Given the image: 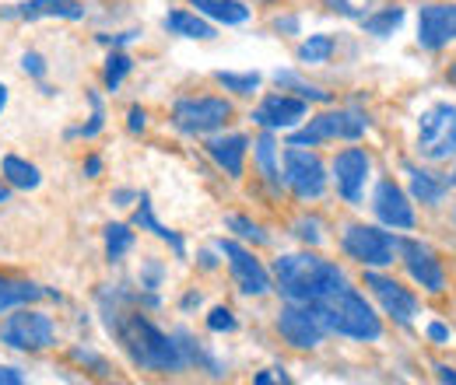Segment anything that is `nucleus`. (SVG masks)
Masks as SVG:
<instances>
[{
	"label": "nucleus",
	"instance_id": "1",
	"mask_svg": "<svg viewBox=\"0 0 456 385\" xmlns=\"http://www.w3.org/2000/svg\"><path fill=\"white\" fill-rule=\"evenodd\" d=\"M106 326L119 340V347L130 354V361L144 372H162L175 375L186 368V357L175 343V336H166L151 319H144L141 312H123L119 298L113 294V309L106 305Z\"/></svg>",
	"mask_w": 456,
	"mask_h": 385
},
{
	"label": "nucleus",
	"instance_id": "2",
	"mask_svg": "<svg viewBox=\"0 0 456 385\" xmlns=\"http://www.w3.org/2000/svg\"><path fill=\"white\" fill-rule=\"evenodd\" d=\"M274 284L288 301L313 305V301L334 294L347 280H344L341 267L330 260H320L313 253H288L274 263Z\"/></svg>",
	"mask_w": 456,
	"mask_h": 385
},
{
	"label": "nucleus",
	"instance_id": "3",
	"mask_svg": "<svg viewBox=\"0 0 456 385\" xmlns=\"http://www.w3.org/2000/svg\"><path fill=\"white\" fill-rule=\"evenodd\" d=\"M313 309L320 312L327 333H341L351 340H379L383 336V323L372 312V305L354 291V287H338L334 294L313 301Z\"/></svg>",
	"mask_w": 456,
	"mask_h": 385
},
{
	"label": "nucleus",
	"instance_id": "4",
	"mask_svg": "<svg viewBox=\"0 0 456 385\" xmlns=\"http://www.w3.org/2000/svg\"><path fill=\"white\" fill-rule=\"evenodd\" d=\"M418 155L428 162L456 158V106L436 102L418 116Z\"/></svg>",
	"mask_w": 456,
	"mask_h": 385
},
{
	"label": "nucleus",
	"instance_id": "5",
	"mask_svg": "<svg viewBox=\"0 0 456 385\" xmlns=\"http://www.w3.org/2000/svg\"><path fill=\"white\" fill-rule=\"evenodd\" d=\"M232 119V102L228 99H215V95H200V99H179L172 106V126L179 133L190 137H204L222 130Z\"/></svg>",
	"mask_w": 456,
	"mask_h": 385
},
{
	"label": "nucleus",
	"instance_id": "6",
	"mask_svg": "<svg viewBox=\"0 0 456 385\" xmlns=\"http://www.w3.org/2000/svg\"><path fill=\"white\" fill-rule=\"evenodd\" d=\"M365 130H369V119H365L362 112L338 109V112H323V116L309 119L302 130L291 133L288 144H295V148H316V144L338 140V137H341V140H358Z\"/></svg>",
	"mask_w": 456,
	"mask_h": 385
},
{
	"label": "nucleus",
	"instance_id": "7",
	"mask_svg": "<svg viewBox=\"0 0 456 385\" xmlns=\"http://www.w3.org/2000/svg\"><path fill=\"white\" fill-rule=\"evenodd\" d=\"M53 340H57L53 319L32 309H21L0 323V343H7L11 350H46L53 347Z\"/></svg>",
	"mask_w": 456,
	"mask_h": 385
},
{
	"label": "nucleus",
	"instance_id": "8",
	"mask_svg": "<svg viewBox=\"0 0 456 385\" xmlns=\"http://www.w3.org/2000/svg\"><path fill=\"white\" fill-rule=\"evenodd\" d=\"M397 242L400 238L372 228V224H351L341 238L344 253L351 260H358L362 267H390L394 253H397Z\"/></svg>",
	"mask_w": 456,
	"mask_h": 385
},
{
	"label": "nucleus",
	"instance_id": "9",
	"mask_svg": "<svg viewBox=\"0 0 456 385\" xmlns=\"http://www.w3.org/2000/svg\"><path fill=\"white\" fill-rule=\"evenodd\" d=\"M285 186L298 197V200H316L327 193V168L320 162V155L288 144L285 155Z\"/></svg>",
	"mask_w": 456,
	"mask_h": 385
},
{
	"label": "nucleus",
	"instance_id": "10",
	"mask_svg": "<svg viewBox=\"0 0 456 385\" xmlns=\"http://www.w3.org/2000/svg\"><path fill=\"white\" fill-rule=\"evenodd\" d=\"M278 333L285 336V343H291V347H298V350H313V347L323 343L327 326H323V319H320V312H316L313 305H298V301H291L288 309L278 312Z\"/></svg>",
	"mask_w": 456,
	"mask_h": 385
},
{
	"label": "nucleus",
	"instance_id": "11",
	"mask_svg": "<svg viewBox=\"0 0 456 385\" xmlns=\"http://www.w3.org/2000/svg\"><path fill=\"white\" fill-rule=\"evenodd\" d=\"M218 249H222V256L228 260V270H232V277H235V284H239L242 294L260 298V294L271 291V274L264 270V263H260L249 249H242V245L232 242V238H222Z\"/></svg>",
	"mask_w": 456,
	"mask_h": 385
},
{
	"label": "nucleus",
	"instance_id": "12",
	"mask_svg": "<svg viewBox=\"0 0 456 385\" xmlns=\"http://www.w3.org/2000/svg\"><path fill=\"white\" fill-rule=\"evenodd\" d=\"M456 43V4H425L418 11V46L443 50Z\"/></svg>",
	"mask_w": 456,
	"mask_h": 385
},
{
	"label": "nucleus",
	"instance_id": "13",
	"mask_svg": "<svg viewBox=\"0 0 456 385\" xmlns=\"http://www.w3.org/2000/svg\"><path fill=\"white\" fill-rule=\"evenodd\" d=\"M397 249H400V256H403V267H407V274H411L414 284H421V287L432 291V294H439V291L446 287L443 263L436 260L432 249H425L421 242H411V238H400Z\"/></svg>",
	"mask_w": 456,
	"mask_h": 385
},
{
	"label": "nucleus",
	"instance_id": "14",
	"mask_svg": "<svg viewBox=\"0 0 456 385\" xmlns=\"http://www.w3.org/2000/svg\"><path fill=\"white\" fill-rule=\"evenodd\" d=\"M365 284L372 287V294L379 298V305L387 309V316H394L400 326H411V323H414V316H418V298H414L407 287H400L397 280L376 274V270L365 274Z\"/></svg>",
	"mask_w": 456,
	"mask_h": 385
},
{
	"label": "nucleus",
	"instance_id": "15",
	"mask_svg": "<svg viewBox=\"0 0 456 385\" xmlns=\"http://www.w3.org/2000/svg\"><path fill=\"white\" fill-rule=\"evenodd\" d=\"M369 155L362 148H347L334 158V182L347 204H362L365 193V179H369Z\"/></svg>",
	"mask_w": 456,
	"mask_h": 385
},
{
	"label": "nucleus",
	"instance_id": "16",
	"mask_svg": "<svg viewBox=\"0 0 456 385\" xmlns=\"http://www.w3.org/2000/svg\"><path fill=\"white\" fill-rule=\"evenodd\" d=\"M305 112H309V106L298 95H267L253 109V123L274 133V130H291L298 119H305Z\"/></svg>",
	"mask_w": 456,
	"mask_h": 385
},
{
	"label": "nucleus",
	"instance_id": "17",
	"mask_svg": "<svg viewBox=\"0 0 456 385\" xmlns=\"http://www.w3.org/2000/svg\"><path fill=\"white\" fill-rule=\"evenodd\" d=\"M372 211H376V218L383 221V224H390V228H403V231L414 228V207H411L407 193L400 189L394 179H383V182L376 186Z\"/></svg>",
	"mask_w": 456,
	"mask_h": 385
},
{
	"label": "nucleus",
	"instance_id": "18",
	"mask_svg": "<svg viewBox=\"0 0 456 385\" xmlns=\"http://www.w3.org/2000/svg\"><path fill=\"white\" fill-rule=\"evenodd\" d=\"M0 18H18V21H39V18H63V21H81L85 4L81 0H25L0 7Z\"/></svg>",
	"mask_w": 456,
	"mask_h": 385
},
{
	"label": "nucleus",
	"instance_id": "19",
	"mask_svg": "<svg viewBox=\"0 0 456 385\" xmlns=\"http://www.w3.org/2000/svg\"><path fill=\"white\" fill-rule=\"evenodd\" d=\"M246 151H249V137H242V133H228V137L208 140V155H211V162L222 168V172H228L232 179L242 175Z\"/></svg>",
	"mask_w": 456,
	"mask_h": 385
},
{
	"label": "nucleus",
	"instance_id": "20",
	"mask_svg": "<svg viewBox=\"0 0 456 385\" xmlns=\"http://www.w3.org/2000/svg\"><path fill=\"white\" fill-rule=\"evenodd\" d=\"M43 298H57L53 291L32 284V280H11V277H0V312H11V309H21V305H32V301H43Z\"/></svg>",
	"mask_w": 456,
	"mask_h": 385
},
{
	"label": "nucleus",
	"instance_id": "21",
	"mask_svg": "<svg viewBox=\"0 0 456 385\" xmlns=\"http://www.w3.org/2000/svg\"><path fill=\"white\" fill-rule=\"evenodd\" d=\"M137 204H141V207H137V214H134V224H137L141 231H151L155 238H162V242H169V245H172V253H175V256L183 260V256H186V242H183V238H179V235H175L172 228H166L162 221L155 218V207H151V197H148V193H141V197H137Z\"/></svg>",
	"mask_w": 456,
	"mask_h": 385
},
{
	"label": "nucleus",
	"instance_id": "22",
	"mask_svg": "<svg viewBox=\"0 0 456 385\" xmlns=\"http://www.w3.org/2000/svg\"><path fill=\"white\" fill-rule=\"evenodd\" d=\"M162 25H166V32L183 36V39H215V25L204 21V14H197V11H169Z\"/></svg>",
	"mask_w": 456,
	"mask_h": 385
},
{
	"label": "nucleus",
	"instance_id": "23",
	"mask_svg": "<svg viewBox=\"0 0 456 385\" xmlns=\"http://www.w3.org/2000/svg\"><path fill=\"white\" fill-rule=\"evenodd\" d=\"M190 7H197V14L222 21V25H242L249 21V7L242 0H190Z\"/></svg>",
	"mask_w": 456,
	"mask_h": 385
},
{
	"label": "nucleus",
	"instance_id": "24",
	"mask_svg": "<svg viewBox=\"0 0 456 385\" xmlns=\"http://www.w3.org/2000/svg\"><path fill=\"white\" fill-rule=\"evenodd\" d=\"M407 175H411V193H414V200H421V204H428V207L439 204V200L446 197V189H450V179H439L436 172L407 165Z\"/></svg>",
	"mask_w": 456,
	"mask_h": 385
},
{
	"label": "nucleus",
	"instance_id": "25",
	"mask_svg": "<svg viewBox=\"0 0 456 385\" xmlns=\"http://www.w3.org/2000/svg\"><path fill=\"white\" fill-rule=\"evenodd\" d=\"M0 172H4V179H7V186L11 189H39V182H43V172L32 165V162H25V158H18V155H7L4 162H0Z\"/></svg>",
	"mask_w": 456,
	"mask_h": 385
},
{
	"label": "nucleus",
	"instance_id": "26",
	"mask_svg": "<svg viewBox=\"0 0 456 385\" xmlns=\"http://www.w3.org/2000/svg\"><path fill=\"white\" fill-rule=\"evenodd\" d=\"M253 158H256V165L264 172V179H267V186L271 189H281V168H278V144H274V137H271V130L253 144Z\"/></svg>",
	"mask_w": 456,
	"mask_h": 385
},
{
	"label": "nucleus",
	"instance_id": "27",
	"mask_svg": "<svg viewBox=\"0 0 456 385\" xmlns=\"http://www.w3.org/2000/svg\"><path fill=\"white\" fill-rule=\"evenodd\" d=\"M400 25H403V7H397V4L394 7H379V11L362 18V28L369 36H376V39H390Z\"/></svg>",
	"mask_w": 456,
	"mask_h": 385
},
{
	"label": "nucleus",
	"instance_id": "28",
	"mask_svg": "<svg viewBox=\"0 0 456 385\" xmlns=\"http://www.w3.org/2000/svg\"><path fill=\"white\" fill-rule=\"evenodd\" d=\"M274 81H278V88H291V92H295L298 99H305V102H330V92L305 84L295 70H278V74H274Z\"/></svg>",
	"mask_w": 456,
	"mask_h": 385
},
{
	"label": "nucleus",
	"instance_id": "29",
	"mask_svg": "<svg viewBox=\"0 0 456 385\" xmlns=\"http://www.w3.org/2000/svg\"><path fill=\"white\" fill-rule=\"evenodd\" d=\"M130 249H134V231H130L126 224H110V228H106V260H110V263H119Z\"/></svg>",
	"mask_w": 456,
	"mask_h": 385
},
{
	"label": "nucleus",
	"instance_id": "30",
	"mask_svg": "<svg viewBox=\"0 0 456 385\" xmlns=\"http://www.w3.org/2000/svg\"><path fill=\"white\" fill-rule=\"evenodd\" d=\"M215 77H218V84H222L225 92H235V95H253V92L260 88V81H264V77H260L256 70H253V74H235V70H218Z\"/></svg>",
	"mask_w": 456,
	"mask_h": 385
},
{
	"label": "nucleus",
	"instance_id": "31",
	"mask_svg": "<svg viewBox=\"0 0 456 385\" xmlns=\"http://www.w3.org/2000/svg\"><path fill=\"white\" fill-rule=\"evenodd\" d=\"M334 53V39L330 36H309L302 46H298V60L302 63H327Z\"/></svg>",
	"mask_w": 456,
	"mask_h": 385
},
{
	"label": "nucleus",
	"instance_id": "32",
	"mask_svg": "<svg viewBox=\"0 0 456 385\" xmlns=\"http://www.w3.org/2000/svg\"><path fill=\"white\" fill-rule=\"evenodd\" d=\"M88 102H92V119H88L85 126L70 130L67 137H85V140H92V137H99V133H102V126H106V109H102V99L92 92V95H88Z\"/></svg>",
	"mask_w": 456,
	"mask_h": 385
},
{
	"label": "nucleus",
	"instance_id": "33",
	"mask_svg": "<svg viewBox=\"0 0 456 385\" xmlns=\"http://www.w3.org/2000/svg\"><path fill=\"white\" fill-rule=\"evenodd\" d=\"M130 67H134V60H130L126 53H119V50L110 53V60H106V74H102V81H106L110 92H116V88L123 84V77L130 74Z\"/></svg>",
	"mask_w": 456,
	"mask_h": 385
},
{
	"label": "nucleus",
	"instance_id": "34",
	"mask_svg": "<svg viewBox=\"0 0 456 385\" xmlns=\"http://www.w3.org/2000/svg\"><path fill=\"white\" fill-rule=\"evenodd\" d=\"M225 224H228V231H235V235H239V238H246V242H256V245H264V242H267V235H264V231H260L249 218H242V214H228Z\"/></svg>",
	"mask_w": 456,
	"mask_h": 385
},
{
	"label": "nucleus",
	"instance_id": "35",
	"mask_svg": "<svg viewBox=\"0 0 456 385\" xmlns=\"http://www.w3.org/2000/svg\"><path fill=\"white\" fill-rule=\"evenodd\" d=\"M295 235H298L302 242H309V245H320V242H323V231H320V221L316 218L295 221Z\"/></svg>",
	"mask_w": 456,
	"mask_h": 385
},
{
	"label": "nucleus",
	"instance_id": "36",
	"mask_svg": "<svg viewBox=\"0 0 456 385\" xmlns=\"http://www.w3.org/2000/svg\"><path fill=\"white\" fill-rule=\"evenodd\" d=\"M208 330L232 333V330H235V316H232L228 309H211V316H208Z\"/></svg>",
	"mask_w": 456,
	"mask_h": 385
},
{
	"label": "nucleus",
	"instance_id": "37",
	"mask_svg": "<svg viewBox=\"0 0 456 385\" xmlns=\"http://www.w3.org/2000/svg\"><path fill=\"white\" fill-rule=\"evenodd\" d=\"M162 274H166L162 263H159V260H148L144 270H141V287H144V291H155V287L162 284Z\"/></svg>",
	"mask_w": 456,
	"mask_h": 385
},
{
	"label": "nucleus",
	"instance_id": "38",
	"mask_svg": "<svg viewBox=\"0 0 456 385\" xmlns=\"http://www.w3.org/2000/svg\"><path fill=\"white\" fill-rule=\"evenodd\" d=\"M21 70L32 74V77H46V60L39 53H25L21 56Z\"/></svg>",
	"mask_w": 456,
	"mask_h": 385
},
{
	"label": "nucleus",
	"instance_id": "39",
	"mask_svg": "<svg viewBox=\"0 0 456 385\" xmlns=\"http://www.w3.org/2000/svg\"><path fill=\"white\" fill-rule=\"evenodd\" d=\"M74 361H81V365H92V368H95L99 375H110V368H106V361H102V357H95L92 350H81V347H77V350H74Z\"/></svg>",
	"mask_w": 456,
	"mask_h": 385
},
{
	"label": "nucleus",
	"instance_id": "40",
	"mask_svg": "<svg viewBox=\"0 0 456 385\" xmlns=\"http://www.w3.org/2000/svg\"><path fill=\"white\" fill-rule=\"evenodd\" d=\"M144 126H148V112L141 109V106H134L130 116H126V130H130V133H141Z\"/></svg>",
	"mask_w": 456,
	"mask_h": 385
},
{
	"label": "nucleus",
	"instance_id": "41",
	"mask_svg": "<svg viewBox=\"0 0 456 385\" xmlns=\"http://www.w3.org/2000/svg\"><path fill=\"white\" fill-rule=\"evenodd\" d=\"M327 7L330 11H341L344 18H365V11H358L351 0H327Z\"/></svg>",
	"mask_w": 456,
	"mask_h": 385
},
{
	"label": "nucleus",
	"instance_id": "42",
	"mask_svg": "<svg viewBox=\"0 0 456 385\" xmlns=\"http://www.w3.org/2000/svg\"><path fill=\"white\" fill-rule=\"evenodd\" d=\"M25 382V375L18 372V368H11V365H0V385H21Z\"/></svg>",
	"mask_w": 456,
	"mask_h": 385
},
{
	"label": "nucleus",
	"instance_id": "43",
	"mask_svg": "<svg viewBox=\"0 0 456 385\" xmlns=\"http://www.w3.org/2000/svg\"><path fill=\"white\" fill-rule=\"evenodd\" d=\"M102 43H113V46H126V43H134L137 39V32H119V36H99Z\"/></svg>",
	"mask_w": 456,
	"mask_h": 385
},
{
	"label": "nucleus",
	"instance_id": "44",
	"mask_svg": "<svg viewBox=\"0 0 456 385\" xmlns=\"http://www.w3.org/2000/svg\"><path fill=\"white\" fill-rule=\"evenodd\" d=\"M428 336H432L436 343H446V340H450V326H443V323H432V326H428Z\"/></svg>",
	"mask_w": 456,
	"mask_h": 385
},
{
	"label": "nucleus",
	"instance_id": "45",
	"mask_svg": "<svg viewBox=\"0 0 456 385\" xmlns=\"http://www.w3.org/2000/svg\"><path fill=\"white\" fill-rule=\"evenodd\" d=\"M99 172H102V158L92 155V158L85 162V175H88V179H99Z\"/></svg>",
	"mask_w": 456,
	"mask_h": 385
},
{
	"label": "nucleus",
	"instance_id": "46",
	"mask_svg": "<svg viewBox=\"0 0 456 385\" xmlns=\"http://www.w3.org/2000/svg\"><path fill=\"white\" fill-rule=\"evenodd\" d=\"M113 200L119 204V207H126V200H137V193H134V189H116Z\"/></svg>",
	"mask_w": 456,
	"mask_h": 385
},
{
	"label": "nucleus",
	"instance_id": "47",
	"mask_svg": "<svg viewBox=\"0 0 456 385\" xmlns=\"http://www.w3.org/2000/svg\"><path fill=\"white\" fill-rule=\"evenodd\" d=\"M274 25H278L281 32H298V18H278Z\"/></svg>",
	"mask_w": 456,
	"mask_h": 385
},
{
	"label": "nucleus",
	"instance_id": "48",
	"mask_svg": "<svg viewBox=\"0 0 456 385\" xmlns=\"http://www.w3.org/2000/svg\"><path fill=\"white\" fill-rule=\"evenodd\" d=\"M436 372H439V382H453V385H456V372H450L446 365H439Z\"/></svg>",
	"mask_w": 456,
	"mask_h": 385
},
{
	"label": "nucleus",
	"instance_id": "49",
	"mask_svg": "<svg viewBox=\"0 0 456 385\" xmlns=\"http://www.w3.org/2000/svg\"><path fill=\"white\" fill-rule=\"evenodd\" d=\"M274 379H278V375H271V372H260V375H256L253 382H256V385H267V382H274Z\"/></svg>",
	"mask_w": 456,
	"mask_h": 385
},
{
	"label": "nucleus",
	"instance_id": "50",
	"mask_svg": "<svg viewBox=\"0 0 456 385\" xmlns=\"http://www.w3.org/2000/svg\"><path fill=\"white\" fill-rule=\"evenodd\" d=\"M193 305H200V294H186L183 298V309H193Z\"/></svg>",
	"mask_w": 456,
	"mask_h": 385
},
{
	"label": "nucleus",
	"instance_id": "51",
	"mask_svg": "<svg viewBox=\"0 0 456 385\" xmlns=\"http://www.w3.org/2000/svg\"><path fill=\"white\" fill-rule=\"evenodd\" d=\"M7 109V84H0V116Z\"/></svg>",
	"mask_w": 456,
	"mask_h": 385
},
{
	"label": "nucleus",
	"instance_id": "52",
	"mask_svg": "<svg viewBox=\"0 0 456 385\" xmlns=\"http://www.w3.org/2000/svg\"><path fill=\"white\" fill-rule=\"evenodd\" d=\"M7 200H11V189H7V186H0V204H7Z\"/></svg>",
	"mask_w": 456,
	"mask_h": 385
},
{
	"label": "nucleus",
	"instance_id": "53",
	"mask_svg": "<svg viewBox=\"0 0 456 385\" xmlns=\"http://www.w3.org/2000/svg\"><path fill=\"white\" fill-rule=\"evenodd\" d=\"M450 81H453V84H456V63H453V67H450Z\"/></svg>",
	"mask_w": 456,
	"mask_h": 385
},
{
	"label": "nucleus",
	"instance_id": "54",
	"mask_svg": "<svg viewBox=\"0 0 456 385\" xmlns=\"http://www.w3.org/2000/svg\"><path fill=\"white\" fill-rule=\"evenodd\" d=\"M450 186H456V172H453V179H450Z\"/></svg>",
	"mask_w": 456,
	"mask_h": 385
}]
</instances>
